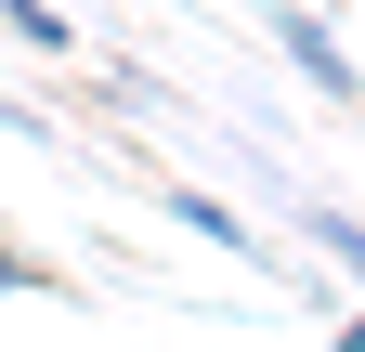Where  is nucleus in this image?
Wrapping results in <instances>:
<instances>
[{
	"label": "nucleus",
	"mask_w": 365,
	"mask_h": 352,
	"mask_svg": "<svg viewBox=\"0 0 365 352\" xmlns=\"http://www.w3.org/2000/svg\"><path fill=\"white\" fill-rule=\"evenodd\" d=\"M300 235H313V248H327L339 274L365 287V222H352V209H327V196H300Z\"/></svg>",
	"instance_id": "obj_3"
},
{
	"label": "nucleus",
	"mask_w": 365,
	"mask_h": 352,
	"mask_svg": "<svg viewBox=\"0 0 365 352\" xmlns=\"http://www.w3.org/2000/svg\"><path fill=\"white\" fill-rule=\"evenodd\" d=\"M157 209H170V222H182V235H209L222 261H261V274H287V287H300V261H274V235L248 222V209H222L209 183H157Z\"/></svg>",
	"instance_id": "obj_2"
},
{
	"label": "nucleus",
	"mask_w": 365,
	"mask_h": 352,
	"mask_svg": "<svg viewBox=\"0 0 365 352\" xmlns=\"http://www.w3.org/2000/svg\"><path fill=\"white\" fill-rule=\"evenodd\" d=\"M261 39H274V53H287V78H313L327 105H365V66H352V39L313 14V0H274V14H261Z\"/></svg>",
	"instance_id": "obj_1"
},
{
	"label": "nucleus",
	"mask_w": 365,
	"mask_h": 352,
	"mask_svg": "<svg viewBox=\"0 0 365 352\" xmlns=\"http://www.w3.org/2000/svg\"><path fill=\"white\" fill-rule=\"evenodd\" d=\"M339 352H365V314H339Z\"/></svg>",
	"instance_id": "obj_5"
},
{
	"label": "nucleus",
	"mask_w": 365,
	"mask_h": 352,
	"mask_svg": "<svg viewBox=\"0 0 365 352\" xmlns=\"http://www.w3.org/2000/svg\"><path fill=\"white\" fill-rule=\"evenodd\" d=\"M352 14H365V0H352Z\"/></svg>",
	"instance_id": "obj_6"
},
{
	"label": "nucleus",
	"mask_w": 365,
	"mask_h": 352,
	"mask_svg": "<svg viewBox=\"0 0 365 352\" xmlns=\"http://www.w3.org/2000/svg\"><path fill=\"white\" fill-rule=\"evenodd\" d=\"M0 26H14V39H26V53H78V26L53 14V0H0Z\"/></svg>",
	"instance_id": "obj_4"
}]
</instances>
